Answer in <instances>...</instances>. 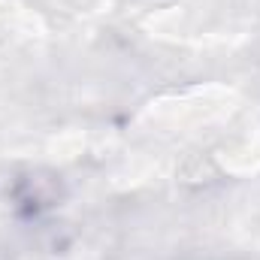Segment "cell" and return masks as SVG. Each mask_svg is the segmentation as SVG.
<instances>
[{
	"label": "cell",
	"mask_w": 260,
	"mask_h": 260,
	"mask_svg": "<svg viewBox=\"0 0 260 260\" xmlns=\"http://www.w3.org/2000/svg\"><path fill=\"white\" fill-rule=\"evenodd\" d=\"M15 203L24 212H46L64 200V182L52 170H30L15 182Z\"/></svg>",
	"instance_id": "obj_1"
}]
</instances>
